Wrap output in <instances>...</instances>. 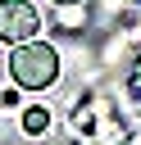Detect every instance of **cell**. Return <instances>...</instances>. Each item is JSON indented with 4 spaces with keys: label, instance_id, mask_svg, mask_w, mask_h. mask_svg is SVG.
I'll use <instances>...</instances> for the list:
<instances>
[{
    "label": "cell",
    "instance_id": "cell-1",
    "mask_svg": "<svg viewBox=\"0 0 141 145\" xmlns=\"http://www.w3.org/2000/svg\"><path fill=\"white\" fill-rule=\"evenodd\" d=\"M59 77V54L45 41H18L9 50V82L18 91H45Z\"/></svg>",
    "mask_w": 141,
    "mask_h": 145
},
{
    "label": "cell",
    "instance_id": "cell-2",
    "mask_svg": "<svg viewBox=\"0 0 141 145\" xmlns=\"http://www.w3.org/2000/svg\"><path fill=\"white\" fill-rule=\"evenodd\" d=\"M41 27V14L32 0H0V41L5 45H18V41H32Z\"/></svg>",
    "mask_w": 141,
    "mask_h": 145
},
{
    "label": "cell",
    "instance_id": "cell-3",
    "mask_svg": "<svg viewBox=\"0 0 141 145\" xmlns=\"http://www.w3.org/2000/svg\"><path fill=\"white\" fill-rule=\"evenodd\" d=\"M18 127H23L27 136H41V131L50 127V109H45V104H27L23 118H18Z\"/></svg>",
    "mask_w": 141,
    "mask_h": 145
},
{
    "label": "cell",
    "instance_id": "cell-4",
    "mask_svg": "<svg viewBox=\"0 0 141 145\" xmlns=\"http://www.w3.org/2000/svg\"><path fill=\"white\" fill-rule=\"evenodd\" d=\"M55 5H77V0H55Z\"/></svg>",
    "mask_w": 141,
    "mask_h": 145
},
{
    "label": "cell",
    "instance_id": "cell-5",
    "mask_svg": "<svg viewBox=\"0 0 141 145\" xmlns=\"http://www.w3.org/2000/svg\"><path fill=\"white\" fill-rule=\"evenodd\" d=\"M136 145H141V140H136Z\"/></svg>",
    "mask_w": 141,
    "mask_h": 145
}]
</instances>
